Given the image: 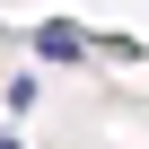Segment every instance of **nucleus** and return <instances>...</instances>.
Instances as JSON below:
<instances>
[{"mask_svg":"<svg viewBox=\"0 0 149 149\" xmlns=\"http://www.w3.org/2000/svg\"><path fill=\"white\" fill-rule=\"evenodd\" d=\"M35 53H53V61H79V53H88V35L53 18V26H35Z\"/></svg>","mask_w":149,"mask_h":149,"instance_id":"1","label":"nucleus"},{"mask_svg":"<svg viewBox=\"0 0 149 149\" xmlns=\"http://www.w3.org/2000/svg\"><path fill=\"white\" fill-rule=\"evenodd\" d=\"M0 149H9V140H0Z\"/></svg>","mask_w":149,"mask_h":149,"instance_id":"2","label":"nucleus"}]
</instances>
